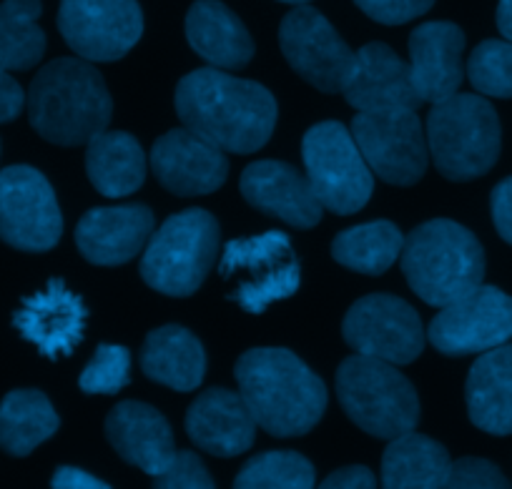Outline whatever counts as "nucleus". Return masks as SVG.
<instances>
[{
	"mask_svg": "<svg viewBox=\"0 0 512 489\" xmlns=\"http://www.w3.org/2000/svg\"><path fill=\"white\" fill-rule=\"evenodd\" d=\"M176 113L184 128L229 153H254L272 138L279 108L256 81L229 76L219 68H199L179 81Z\"/></svg>",
	"mask_w": 512,
	"mask_h": 489,
	"instance_id": "nucleus-1",
	"label": "nucleus"
},
{
	"mask_svg": "<svg viewBox=\"0 0 512 489\" xmlns=\"http://www.w3.org/2000/svg\"><path fill=\"white\" fill-rule=\"evenodd\" d=\"M234 374L256 427L272 437L312 432L327 409L324 382L289 349H249L236 362Z\"/></svg>",
	"mask_w": 512,
	"mask_h": 489,
	"instance_id": "nucleus-2",
	"label": "nucleus"
},
{
	"mask_svg": "<svg viewBox=\"0 0 512 489\" xmlns=\"http://www.w3.org/2000/svg\"><path fill=\"white\" fill-rule=\"evenodd\" d=\"M28 118L56 146H83L108 128L111 93L101 73L81 58H56L28 88Z\"/></svg>",
	"mask_w": 512,
	"mask_h": 489,
	"instance_id": "nucleus-3",
	"label": "nucleus"
},
{
	"mask_svg": "<svg viewBox=\"0 0 512 489\" xmlns=\"http://www.w3.org/2000/svg\"><path fill=\"white\" fill-rule=\"evenodd\" d=\"M402 271L410 289L430 306L455 304L482 286L485 251L462 224L435 219L417 226L402 246Z\"/></svg>",
	"mask_w": 512,
	"mask_h": 489,
	"instance_id": "nucleus-4",
	"label": "nucleus"
},
{
	"mask_svg": "<svg viewBox=\"0 0 512 489\" xmlns=\"http://www.w3.org/2000/svg\"><path fill=\"white\" fill-rule=\"evenodd\" d=\"M425 133L437 171L450 181L480 179L500 156V118L492 103L475 93L435 103Z\"/></svg>",
	"mask_w": 512,
	"mask_h": 489,
	"instance_id": "nucleus-5",
	"label": "nucleus"
},
{
	"mask_svg": "<svg viewBox=\"0 0 512 489\" xmlns=\"http://www.w3.org/2000/svg\"><path fill=\"white\" fill-rule=\"evenodd\" d=\"M337 397L347 417L372 437L392 442L415 432L420 422V399L410 379L379 359H344L337 369Z\"/></svg>",
	"mask_w": 512,
	"mask_h": 489,
	"instance_id": "nucleus-6",
	"label": "nucleus"
},
{
	"mask_svg": "<svg viewBox=\"0 0 512 489\" xmlns=\"http://www.w3.org/2000/svg\"><path fill=\"white\" fill-rule=\"evenodd\" d=\"M219 254V224L204 209H186L169 216L151 234L141 259V276L166 296H191Z\"/></svg>",
	"mask_w": 512,
	"mask_h": 489,
	"instance_id": "nucleus-7",
	"label": "nucleus"
},
{
	"mask_svg": "<svg viewBox=\"0 0 512 489\" xmlns=\"http://www.w3.org/2000/svg\"><path fill=\"white\" fill-rule=\"evenodd\" d=\"M304 169L314 196L332 214L349 216L367 206L374 174L354 143L352 131L339 121L317 123L302 143Z\"/></svg>",
	"mask_w": 512,
	"mask_h": 489,
	"instance_id": "nucleus-8",
	"label": "nucleus"
},
{
	"mask_svg": "<svg viewBox=\"0 0 512 489\" xmlns=\"http://www.w3.org/2000/svg\"><path fill=\"white\" fill-rule=\"evenodd\" d=\"M219 274L231 284V299L251 314H262L299 289V259L282 231L229 241Z\"/></svg>",
	"mask_w": 512,
	"mask_h": 489,
	"instance_id": "nucleus-9",
	"label": "nucleus"
},
{
	"mask_svg": "<svg viewBox=\"0 0 512 489\" xmlns=\"http://www.w3.org/2000/svg\"><path fill=\"white\" fill-rule=\"evenodd\" d=\"M352 138L369 171L392 186H412L425 176L430 148L417 111L357 113Z\"/></svg>",
	"mask_w": 512,
	"mask_h": 489,
	"instance_id": "nucleus-10",
	"label": "nucleus"
},
{
	"mask_svg": "<svg viewBox=\"0 0 512 489\" xmlns=\"http://www.w3.org/2000/svg\"><path fill=\"white\" fill-rule=\"evenodd\" d=\"M58 31L88 63L121 61L144 33L139 0H61Z\"/></svg>",
	"mask_w": 512,
	"mask_h": 489,
	"instance_id": "nucleus-11",
	"label": "nucleus"
},
{
	"mask_svg": "<svg viewBox=\"0 0 512 489\" xmlns=\"http://www.w3.org/2000/svg\"><path fill=\"white\" fill-rule=\"evenodd\" d=\"M344 342L359 357L387 364H410L425 349V329L420 314L400 296L369 294L344 316Z\"/></svg>",
	"mask_w": 512,
	"mask_h": 489,
	"instance_id": "nucleus-12",
	"label": "nucleus"
},
{
	"mask_svg": "<svg viewBox=\"0 0 512 489\" xmlns=\"http://www.w3.org/2000/svg\"><path fill=\"white\" fill-rule=\"evenodd\" d=\"M63 216L46 176L33 166L0 171V239L31 254L53 249L61 241Z\"/></svg>",
	"mask_w": 512,
	"mask_h": 489,
	"instance_id": "nucleus-13",
	"label": "nucleus"
},
{
	"mask_svg": "<svg viewBox=\"0 0 512 489\" xmlns=\"http://www.w3.org/2000/svg\"><path fill=\"white\" fill-rule=\"evenodd\" d=\"M279 46L297 76L322 93H342L352 78L357 53L332 23L309 6H297L279 26Z\"/></svg>",
	"mask_w": 512,
	"mask_h": 489,
	"instance_id": "nucleus-14",
	"label": "nucleus"
},
{
	"mask_svg": "<svg viewBox=\"0 0 512 489\" xmlns=\"http://www.w3.org/2000/svg\"><path fill=\"white\" fill-rule=\"evenodd\" d=\"M427 339L447 357L485 354L502 347L512 339V296L497 286H477L432 319Z\"/></svg>",
	"mask_w": 512,
	"mask_h": 489,
	"instance_id": "nucleus-15",
	"label": "nucleus"
},
{
	"mask_svg": "<svg viewBox=\"0 0 512 489\" xmlns=\"http://www.w3.org/2000/svg\"><path fill=\"white\" fill-rule=\"evenodd\" d=\"M88 311L81 296L73 294L61 279H51L41 291L23 299L13 314V324L26 342L43 357L61 359L83 342Z\"/></svg>",
	"mask_w": 512,
	"mask_h": 489,
	"instance_id": "nucleus-16",
	"label": "nucleus"
},
{
	"mask_svg": "<svg viewBox=\"0 0 512 489\" xmlns=\"http://www.w3.org/2000/svg\"><path fill=\"white\" fill-rule=\"evenodd\" d=\"M151 169L166 191L176 196H206L221 189L229 176L224 151L189 128L164 133L151 148Z\"/></svg>",
	"mask_w": 512,
	"mask_h": 489,
	"instance_id": "nucleus-17",
	"label": "nucleus"
},
{
	"mask_svg": "<svg viewBox=\"0 0 512 489\" xmlns=\"http://www.w3.org/2000/svg\"><path fill=\"white\" fill-rule=\"evenodd\" d=\"M465 33L447 21L422 23L410 36V78L420 103H442L465 81Z\"/></svg>",
	"mask_w": 512,
	"mask_h": 489,
	"instance_id": "nucleus-18",
	"label": "nucleus"
},
{
	"mask_svg": "<svg viewBox=\"0 0 512 489\" xmlns=\"http://www.w3.org/2000/svg\"><path fill=\"white\" fill-rule=\"evenodd\" d=\"M344 98L357 113L417 111L422 106L410 78V63L402 61L387 43L359 48Z\"/></svg>",
	"mask_w": 512,
	"mask_h": 489,
	"instance_id": "nucleus-19",
	"label": "nucleus"
},
{
	"mask_svg": "<svg viewBox=\"0 0 512 489\" xmlns=\"http://www.w3.org/2000/svg\"><path fill=\"white\" fill-rule=\"evenodd\" d=\"M241 194L262 214L297 229H312L322 221V204L307 176L284 161H256L241 174Z\"/></svg>",
	"mask_w": 512,
	"mask_h": 489,
	"instance_id": "nucleus-20",
	"label": "nucleus"
},
{
	"mask_svg": "<svg viewBox=\"0 0 512 489\" xmlns=\"http://www.w3.org/2000/svg\"><path fill=\"white\" fill-rule=\"evenodd\" d=\"M154 234L149 206H101L91 209L76 226V246L91 264L121 266L136 259Z\"/></svg>",
	"mask_w": 512,
	"mask_h": 489,
	"instance_id": "nucleus-21",
	"label": "nucleus"
},
{
	"mask_svg": "<svg viewBox=\"0 0 512 489\" xmlns=\"http://www.w3.org/2000/svg\"><path fill=\"white\" fill-rule=\"evenodd\" d=\"M106 437L128 464L159 477L174 464V432L161 412L144 402H121L106 419Z\"/></svg>",
	"mask_w": 512,
	"mask_h": 489,
	"instance_id": "nucleus-22",
	"label": "nucleus"
},
{
	"mask_svg": "<svg viewBox=\"0 0 512 489\" xmlns=\"http://www.w3.org/2000/svg\"><path fill=\"white\" fill-rule=\"evenodd\" d=\"M191 442L214 457H236L254 444L256 422L239 392L209 389L186 412Z\"/></svg>",
	"mask_w": 512,
	"mask_h": 489,
	"instance_id": "nucleus-23",
	"label": "nucleus"
},
{
	"mask_svg": "<svg viewBox=\"0 0 512 489\" xmlns=\"http://www.w3.org/2000/svg\"><path fill=\"white\" fill-rule=\"evenodd\" d=\"M186 41L211 68L234 71L254 58V41L241 18L221 0H196L186 13Z\"/></svg>",
	"mask_w": 512,
	"mask_h": 489,
	"instance_id": "nucleus-24",
	"label": "nucleus"
},
{
	"mask_svg": "<svg viewBox=\"0 0 512 489\" xmlns=\"http://www.w3.org/2000/svg\"><path fill=\"white\" fill-rule=\"evenodd\" d=\"M472 424L487 434H512V344L485 352L470 369L465 387Z\"/></svg>",
	"mask_w": 512,
	"mask_h": 489,
	"instance_id": "nucleus-25",
	"label": "nucleus"
},
{
	"mask_svg": "<svg viewBox=\"0 0 512 489\" xmlns=\"http://www.w3.org/2000/svg\"><path fill=\"white\" fill-rule=\"evenodd\" d=\"M141 369L151 382L164 384L176 392H191L204 382V347L186 326H159L141 347Z\"/></svg>",
	"mask_w": 512,
	"mask_h": 489,
	"instance_id": "nucleus-26",
	"label": "nucleus"
},
{
	"mask_svg": "<svg viewBox=\"0 0 512 489\" xmlns=\"http://www.w3.org/2000/svg\"><path fill=\"white\" fill-rule=\"evenodd\" d=\"M86 171L93 189L108 199H123L144 186L146 156L131 133L103 131L88 141Z\"/></svg>",
	"mask_w": 512,
	"mask_h": 489,
	"instance_id": "nucleus-27",
	"label": "nucleus"
},
{
	"mask_svg": "<svg viewBox=\"0 0 512 489\" xmlns=\"http://www.w3.org/2000/svg\"><path fill=\"white\" fill-rule=\"evenodd\" d=\"M452 459L425 434L407 432L392 439L382 457V489H445Z\"/></svg>",
	"mask_w": 512,
	"mask_h": 489,
	"instance_id": "nucleus-28",
	"label": "nucleus"
},
{
	"mask_svg": "<svg viewBox=\"0 0 512 489\" xmlns=\"http://www.w3.org/2000/svg\"><path fill=\"white\" fill-rule=\"evenodd\" d=\"M56 409L36 389H16L0 402V449L13 457H28L38 444L56 434Z\"/></svg>",
	"mask_w": 512,
	"mask_h": 489,
	"instance_id": "nucleus-29",
	"label": "nucleus"
},
{
	"mask_svg": "<svg viewBox=\"0 0 512 489\" xmlns=\"http://www.w3.org/2000/svg\"><path fill=\"white\" fill-rule=\"evenodd\" d=\"M405 236L392 221H369L334 236L332 256L337 264L367 276H379L402 256Z\"/></svg>",
	"mask_w": 512,
	"mask_h": 489,
	"instance_id": "nucleus-30",
	"label": "nucleus"
},
{
	"mask_svg": "<svg viewBox=\"0 0 512 489\" xmlns=\"http://www.w3.org/2000/svg\"><path fill=\"white\" fill-rule=\"evenodd\" d=\"M41 0L0 3V71H28L46 53V33L38 26Z\"/></svg>",
	"mask_w": 512,
	"mask_h": 489,
	"instance_id": "nucleus-31",
	"label": "nucleus"
},
{
	"mask_svg": "<svg viewBox=\"0 0 512 489\" xmlns=\"http://www.w3.org/2000/svg\"><path fill=\"white\" fill-rule=\"evenodd\" d=\"M317 477L307 457L297 452H264L241 467L234 489H314Z\"/></svg>",
	"mask_w": 512,
	"mask_h": 489,
	"instance_id": "nucleus-32",
	"label": "nucleus"
},
{
	"mask_svg": "<svg viewBox=\"0 0 512 489\" xmlns=\"http://www.w3.org/2000/svg\"><path fill=\"white\" fill-rule=\"evenodd\" d=\"M467 78L477 93L492 98H512V43L482 41L467 61Z\"/></svg>",
	"mask_w": 512,
	"mask_h": 489,
	"instance_id": "nucleus-33",
	"label": "nucleus"
},
{
	"mask_svg": "<svg viewBox=\"0 0 512 489\" xmlns=\"http://www.w3.org/2000/svg\"><path fill=\"white\" fill-rule=\"evenodd\" d=\"M131 377V352L118 344H101L81 372V389L86 394H116Z\"/></svg>",
	"mask_w": 512,
	"mask_h": 489,
	"instance_id": "nucleus-34",
	"label": "nucleus"
},
{
	"mask_svg": "<svg viewBox=\"0 0 512 489\" xmlns=\"http://www.w3.org/2000/svg\"><path fill=\"white\" fill-rule=\"evenodd\" d=\"M445 489H512L505 474L487 459L465 457L452 462Z\"/></svg>",
	"mask_w": 512,
	"mask_h": 489,
	"instance_id": "nucleus-35",
	"label": "nucleus"
},
{
	"mask_svg": "<svg viewBox=\"0 0 512 489\" xmlns=\"http://www.w3.org/2000/svg\"><path fill=\"white\" fill-rule=\"evenodd\" d=\"M154 489H216L209 469L194 452H179L174 464L159 474Z\"/></svg>",
	"mask_w": 512,
	"mask_h": 489,
	"instance_id": "nucleus-36",
	"label": "nucleus"
},
{
	"mask_svg": "<svg viewBox=\"0 0 512 489\" xmlns=\"http://www.w3.org/2000/svg\"><path fill=\"white\" fill-rule=\"evenodd\" d=\"M359 11L384 26H402L425 16L435 0H354Z\"/></svg>",
	"mask_w": 512,
	"mask_h": 489,
	"instance_id": "nucleus-37",
	"label": "nucleus"
},
{
	"mask_svg": "<svg viewBox=\"0 0 512 489\" xmlns=\"http://www.w3.org/2000/svg\"><path fill=\"white\" fill-rule=\"evenodd\" d=\"M492 221L507 244H512V176L500 181L492 191Z\"/></svg>",
	"mask_w": 512,
	"mask_h": 489,
	"instance_id": "nucleus-38",
	"label": "nucleus"
},
{
	"mask_svg": "<svg viewBox=\"0 0 512 489\" xmlns=\"http://www.w3.org/2000/svg\"><path fill=\"white\" fill-rule=\"evenodd\" d=\"M314 489H377V482H374V474L367 467L354 464V467H342L332 472Z\"/></svg>",
	"mask_w": 512,
	"mask_h": 489,
	"instance_id": "nucleus-39",
	"label": "nucleus"
},
{
	"mask_svg": "<svg viewBox=\"0 0 512 489\" xmlns=\"http://www.w3.org/2000/svg\"><path fill=\"white\" fill-rule=\"evenodd\" d=\"M23 106H26V93H23L21 83L8 71H0V123L21 116Z\"/></svg>",
	"mask_w": 512,
	"mask_h": 489,
	"instance_id": "nucleus-40",
	"label": "nucleus"
},
{
	"mask_svg": "<svg viewBox=\"0 0 512 489\" xmlns=\"http://www.w3.org/2000/svg\"><path fill=\"white\" fill-rule=\"evenodd\" d=\"M51 489H113L103 479L83 472L78 467H58L51 479Z\"/></svg>",
	"mask_w": 512,
	"mask_h": 489,
	"instance_id": "nucleus-41",
	"label": "nucleus"
},
{
	"mask_svg": "<svg viewBox=\"0 0 512 489\" xmlns=\"http://www.w3.org/2000/svg\"><path fill=\"white\" fill-rule=\"evenodd\" d=\"M497 28L505 36V41L512 43V0H500V6H497Z\"/></svg>",
	"mask_w": 512,
	"mask_h": 489,
	"instance_id": "nucleus-42",
	"label": "nucleus"
},
{
	"mask_svg": "<svg viewBox=\"0 0 512 489\" xmlns=\"http://www.w3.org/2000/svg\"><path fill=\"white\" fill-rule=\"evenodd\" d=\"M279 3H289V6H307L309 0H279Z\"/></svg>",
	"mask_w": 512,
	"mask_h": 489,
	"instance_id": "nucleus-43",
	"label": "nucleus"
}]
</instances>
